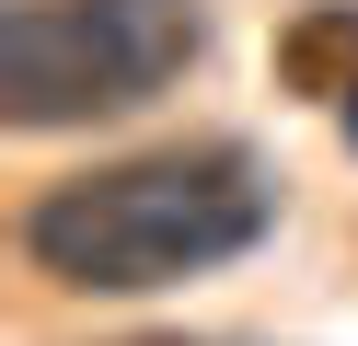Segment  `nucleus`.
<instances>
[{
  "instance_id": "4",
  "label": "nucleus",
  "mask_w": 358,
  "mask_h": 346,
  "mask_svg": "<svg viewBox=\"0 0 358 346\" xmlns=\"http://www.w3.org/2000/svg\"><path fill=\"white\" fill-rule=\"evenodd\" d=\"M116 346H231V335H116Z\"/></svg>"
},
{
  "instance_id": "1",
  "label": "nucleus",
  "mask_w": 358,
  "mask_h": 346,
  "mask_svg": "<svg viewBox=\"0 0 358 346\" xmlns=\"http://www.w3.org/2000/svg\"><path fill=\"white\" fill-rule=\"evenodd\" d=\"M266 219H278L266 161L243 138H185V150L93 161V173L47 185L24 208V266L81 300H139V289L231 266L243 243H266Z\"/></svg>"
},
{
  "instance_id": "3",
  "label": "nucleus",
  "mask_w": 358,
  "mask_h": 346,
  "mask_svg": "<svg viewBox=\"0 0 358 346\" xmlns=\"http://www.w3.org/2000/svg\"><path fill=\"white\" fill-rule=\"evenodd\" d=\"M278 92L358 104V0H301V12L278 23Z\"/></svg>"
},
{
  "instance_id": "2",
  "label": "nucleus",
  "mask_w": 358,
  "mask_h": 346,
  "mask_svg": "<svg viewBox=\"0 0 358 346\" xmlns=\"http://www.w3.org/2000/svg\"><path fill=\"white\" fill-rule=\"evenodd\" d=\"M208 58V0H12L0 12V127L58 138L139 115Z\"/></svg>"
}]
</instances>
